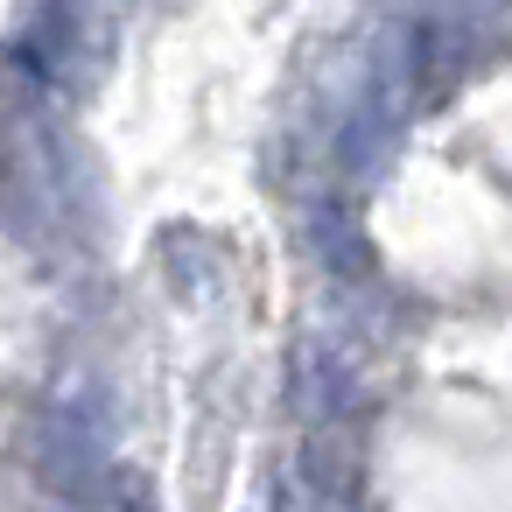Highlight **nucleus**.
Returning <instances> with one entry per match:
<instances>
[{
    "instance_id": "nucleus-1",
    "label": "nucleus",
    "mask_w": 512,
    "mask_h": 512,
    "mask_svg": "<svg viewBox=\"0 0 512 512\" xmlns=\"http://www.w3.org/2000/svg\"><path fill=\"white\" fill-rule=\"evenodd\" d=\"M36 463H43V477H50L64 498H99V449H92V435H85L71 414H57V421L43 428Z\"/></svg>"
}]
</instances>
